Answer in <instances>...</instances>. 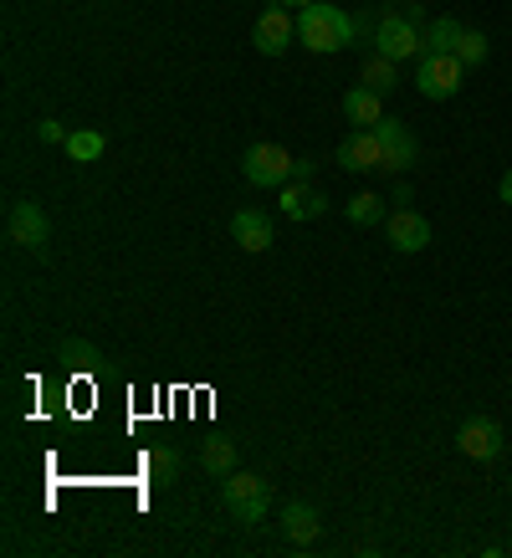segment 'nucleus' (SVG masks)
<instances>
[{"label":"nucleus","instance_id":"1","mask_svg":"<svg viewBox=\"0 0 512 558\" xmlns=\"http://www.w3.org/2000/svg\"><path fill=\"white\" fill-rule=\"evenodd\" d=\"M358 21L349 16V11H339V5H328V0H313V5H303L297 11V41H303L307 51H324V57H333V51L354 47L358 41Z\"/></svg>","mask_w":512,"mask_h":558},{"label":"nucleus","instance_id":"2","mask_svg":"<svg viewBox=\"0 0 512 558\" xmlns=\"http://www.w3.org/2000/svg\"><path fill=\"white\" fill-rule=\"evenodd\" d=\"M221 502L241 527H261L267 512H272V487H267V476L241 472L236 466L231 476H221Z\"/></svg>","mask_w":512,"mask_h":558},{"label":"nucleus","instance_id":"3","mask_svg":"<svg viewBox=\"0 0 512 558\" xmlns=\"http://www.w3.org/2000/svg\"><path fill=\"white\" fill-rule=\"evenodd\" d=\"M375 51L379 57H390V62H410V57H420L426 51V26L420 21H410L400 5L385 11L375 21Z\"/></svg>","mask_w":512,"mask_h":558},{"label":"nucleus","instance_id":"4","mask_svg":"<svg viewBox=\"0 0 512 558\" xmlns=\"http://www.w3.org/2000/svg\"><path fill=\"white\" fill-rule=\"evenodd\" d=\"M461 83H466V68L456 62V51H420L415 57V87H420V98L446 102L461 93Z\"/></svg>","mask_w":512,"mask_h":558},{"label":"nucleus","instance_id":"5","mask_svg":"<svg viewBox=\"0 0 512 558\" xmlns=\"http://www.w3.org/2000/svg\"><path fill=\"white\" fill-rule=\"evenodd\" d=\"M292 159L282 144H252L246 149V159H241V174H246V185H256V190H282L292 180Z\"/></svg>","mask_w":512,"mask_h":558},{"label":"nucleus","instance_id":"6","mask_svg":"<svg viewBox=\"0 0 512 558\" xmlns=\"http://www.w3.org/2000/svg\"><path fill=\"white\" fill-rule=\"evenodd\" d=\"M5 236L16 241V246H26V252H47V241H51V220L47 210L36 201H11V210H5Z\"/></svg>","mask_w":512,"mask_h":558},{"label":"nucleus","instance_id":"7","mask_svg":"<svg viewBox=\"0 0 512 558\" xmlns=\"http://www.w3.org/2000/svg\"><path fill=\"white\" fill-rule=\"evenodd\" d=\"M375 134H379V170L385 174H405L410 165H415V134H410V123L405 119H379L375 123Z\"/></svg>","mask_w":512,"mask_h":558},{"label":"nucleus","instance_id":"8","mask_svg":"<svg viewBox=\"0 0 512 558\" xmlns=\"http://www.w3.org/2000/svg\"><path fill=\"white\" fill-rule=\"evenodd\" d=\"M456 451L472 461H497L502 457V425L492 415H472V421H461L456 430Z\"/></svg>","mask_w":512,"mask_h":558},{"label":"nucleus","instance_id":"9","mask_svg":"<svg viewBox=\"0 0 512 558\" xmlns=\"http://www.w3.org/2000/svg\"><path fill=\"white\" fill-rule=\"evenodd\" d=\"M292 36H297V21L288 16V5H267L261 16H256V32H252V47L261 57H282L292 47Z\"/></svg>","mask_w":512,"mask_h":558},{"label":"nucleus","instance_id":"10","mask_svg":"<svg viewBox=\"0 0 512 558\" xmlns=\"http://www.w3.org/2000/svg\"><path fill=\"white\" fill-rule=\"evenodd\" d=\"M385 231H390V246L394 252H426L430 246V220L420 216V210H410V205H400V210H390V220H385Z\"/></svg>","mask_w":512,"mask_h":558},{"label":"nucleus","instance_id":"11","mask_svg":"<svg viewBox=\"0 0 512 558\" xmlns=\"http://www.w3.org/2000/svg\"><path fill=\"white\" fill-rule=\"evenodd\" d=\"M333 159H339V170H349V174H375L379 159H385V154H379V134L375 129H354V134L339 144Z\"/></svg>","mask_w":512,"mask_h":558},{"label":"nucleus","instance_id":"12","mask_svg":"<svg viewBox=\"0 0 512 558\" xmlns=\"http://www.w3.org/2000/svg\"><path fill=\"white\" fill-rule=\"evenodd\" d=\"M282 533H288L292 548H313V543H318V533H324V518H318V508H313V502L292 497V502H282Z\"/></svg>","mask_w":512,"mask_h":558},{"label":"nucleus","instance_id":"13","mask_svg":"<svg viewBox=\"0 0 512 558\" xmlns=\"http://www.w3.org/2000/svg\"><path fill=\"white\" fill-rule=\"evenodd\" d=\"M231 236H236L241 252L261 256L267 246H272V216H267V210H256V205H246V210L231 216Z\"/></svg>","mask_w":512,"mask_h":558},{"label":"nucleus","instance_id":"14","mask_svg":"<svg viewBox=\"0 0 512 558\" xmlns=\"http://www.w3.org/2000/svg\"><path fill=\"white\" fill-rule=\"evenodd\" d=\"M277 201H282V216H288V220H313V216H324V210H328L324 190H318V185H297V180H288V185L277 190Z\"/></svg>","mask_w":512,"mask_h":558},{"label":"nucleus","instance_id":"15","mask_svg":"<svg viewBox=\"0 0 512 558\" xmlns=\"http://www.w3.org/2000/svg\"><path fill=\"white\" fill-rule=\"evenodd\" d=\"M343 119L354 123V129H375L379 119H385V98L379 93H369V87L358 83L343 93Z\"/></svg>","mask_w":512,"mask_h":558},{"label":"nucleus","instance_id":"16","mask_svg":"<svg viewBox=\"0 0 512 558\" xmlns=\"http://www.w3.org/2000/svg\"><path fill=\"white\" fill-rule=\"evenodd\" d=\"M358 83L369 87V93H379V98H390V93H400V62H390V57H369L364 68H358Z\"/></svg>","mask_w":512,"mask_h":558},{"label":"nucleus","instance_id":"17","mask_svg":"<svg viewBox=\"0 0 512 558\" xmlns=\"http://www.w3.org/2000/svg\"><path fill=\"white\" fill-rule=\"evenodd\" d=\"M57 359H62V369H72V374H98V369H108V359H102L87 339H62V343H57Z\"/></svg>","mask_w":512,"mask_h":558},{"label":"nucleus","instance_id":"18","mask_svg":"<svg viewBox=\"0 0 512 558\" xmlns=\"http://www.w3.org/2000/svg\"><path fill=\"white\" fill-rule=\"evenodd\" d=\"M200 466L210 476H231L241 466V451H236V440H210V446H205L200 451Z\"/></svg>","mask_w":512,"mask_h":558},{"label":"nucleus","instance_id":"19","mask_svg":"<svg viewBox=\"0 0 512 558\" xmlns=\"http://www.w3.org/2000/svg\"><path fill=\"white\" fill-rule=\"evenodd\" d=\"M62 149H68L72 159H77V165H93V159H102V149H108V138H102L98 129H72Z\"/></svg>","mask_w":512,"mask_h":558},{"label":"nucleus","instance_id":"20","mask_svg":"<svg viewBox=\"0 0 512 558\" xmlns=\"http://www.w3.org/2000/svg\"><path fill=\"white\" fill-rule=\"evenodd\" d=\"M144 466H149L154 487H170L174 476H180V451H174V446H154L149 457H144Z\"/></svg>","mask_w":512,"mask_h":558},{"label":"nucleus","instance_id":"21","mask_svg":"<svg viewBox=\"0 0 512 558\" xmlns=\"http://www.w3.org/2000/svg\"><path fill=\"white\" fill-rule=\"evenodd\" d=\"M461 32H466V26H461L456 16H436L426 26V51H456Z\"/></svg>","mask_w":512,"mask_h":558},{"label":"nucleus","instance_id":"22","mask_svg":"<svg viewBox=\"0 0 512 558\" xmlns=\"http://www.w3.org/2000/svg\"><path fill=\"white\" fill-rule=\"evenodd\" d=\"M343 210H349V220H354V226H379V220H390L385 201H379V195H369V190H364V195H354Z\"/></svg>","mask_w":512,"mask_h":558},{"label":"nucleus","instance_id":"23","mask_svg":"<svg viewBox=\"0 0 512 558\" xmlns=\"http://www.w3.org/2000/svg\"><path fill=\"white\" fill-rule=\"evenodd\" d=\"M487 36L481 32H461V41H456V62L461 68H481V62H487Z\"/></svg>","mask_w":512,"mask_h":558},{"label":"nucleus","instance_id":"24","mask_svg":"<svg viewBox=\"0 0 512 558\" xmlns=\"http://www.w3.org/2000/svg\"><path fill=\"white\" fill-rule=\"evenodd\" d=\"M36 138H41V144H68V134H62V123H57V119L36 123Z\"/></svg>","mask_w":512,"mask_h":558},{"label":"nucleus","instance_id":"25","mask_svg":"<svg viewBox=\"0 0 512 558\" xmlns=\"http://www.w3.org/2000/svg\"><path fill=\"white\" fill-rule=\"evenodd\" d=\"M313 174H318V159H297V165H292V180H297V185H313Z\"/></svg>","mask_w":512,"mask_h":558},{"label":"nucleus","instance_id":"26","mask_svg":"<svg viewBox=\"0 0 512 558\" xmlns=\"http://www.w3.org/2000/svg\"><path fill=\"white\" fill-rule=\"evenodd\" d=\"M497 195H502V205H512V170L497 180Z\"/></svg>","mask_w":512,"mask_h":558},{"label":"nucleus","instance_id":"27","mask_svg":"<svg viewBox=\"0 0 512 558\" xmlns=\"http://www.w3.org/2000/svg\"><path fill=\"white\" fill-rule=\"evenodd\" d=\"M277 5H288V11H303V5H313V0H277Z\"/></svg>","mask_w":512,"mask_h":558}]
</instances>
